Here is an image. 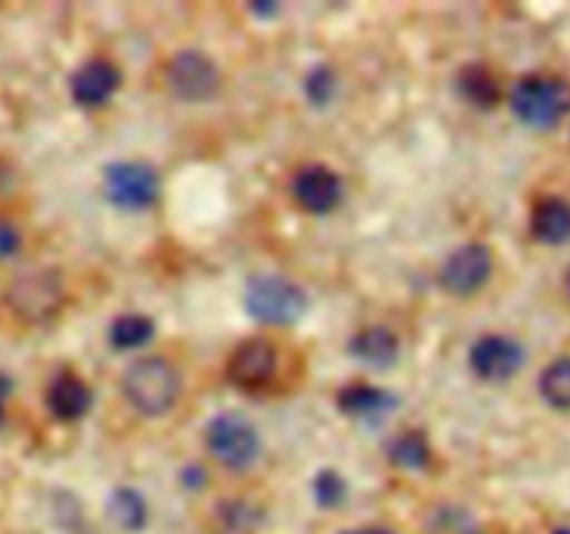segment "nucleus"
<instances>
[{
  "label": "nucleus",
  "instance_id": "f8f14e48",
  "mask_svg": "<svg viewBox=\"0 0 570 534\" xmlns=\"http://www.w3.org/2000/svg\"><path fill=\"white\" fill-rule=\"evenodd\" d=\"M122 83V72L109 59H89L72 72L70 95L81 109H100L117 95Z\"/></svg>",
  "mask_w": 570,
  "mask_h": 534
},
{
  "label": "nucleus",
  "instance_id": "ddd939ff",
  "mask_svg": "<svg viewBox=\"0 0 570 534\" xmlns=\"http://www.w3.org/2000/svg\"><path fill=\"white\" fill-rule=\"evenodd\" d=\"M92 387L70 370L56 373L45 389V404H48L50 415L61 423H76L87 417L92 409Z\"/></svg>",
  "mask_w": 570,
  "mask_h": 534
},
{
  "label": "nucleus",
  "instance_id": "2eb2a0df",
  "mask_svg": "<svg viewBox=\"0 0 570 534\" xmlns=\"http://www.w3.org/2000/svg\"><path fill=\"white\" fill-rule=\"evenodd\" d=\"M532 234L543 245L570 243V204L560 195H546L532 209Z\"/></svg>",
  "mask_w": 570,
  "mask_h": 534
},
{
  "label": "nucleus",
  "instance_id": "412c9836",
  "mask_svg": "<svg viewBox=\"0 0 570 534\" xmlns=\"http://www.w3.org/2000/svg\"><path fill=\"white\" fill-rule=\"evenodd\" d=\"M156 337V323L148 315H139V312H128L111 320L109 326V343L117 350H134L148 345Z\"/></svg>",
  "mask_w": 570,
  "mask_h": 534
},
{
  "label": "nucleus",
  "instance_id": "393cba45",
  "mask_svg": "<svg viewBox=\"0 0 570 534\" xmlns=\"http://www.w3.org/2000/svg\"><path fill=\"white\" fill-rule=\"evenodd\" d=\"M20 245H22L20 228L9 220H0V261L11 259V256L20 250Z\"/></svg>",
  "mask_w": 570,
  "mask_h": 534
},
{
  "label": "nucleus",
  "instance_id": "f03ea898",
  "mask_svg": "<svg viewBox=\"0 0 570 534\" xmlns=\"http://www.w3.org/2000/svg\"><path fill=\"white\" fill-rule=\"evenodd\" d=\"M3 300L17 320L28 326H42L65 309V278L53 267H31V270L17 273L6 284Z\"/></svg>",
  "mask_w": 570,
  "mask_h": 534
},
{
  "label": "nucleus",
  "instance_id": "9d476101",
  "mask_svg": "<svg viewBox=\"0 0 570 534\" xmlns=\"http://www.w3.org/2000/svg\"><path fill=\"white\" fill-rule=\"evenodd\" d=\"M278 373V348L267 337L243 339L226 362L228 382L243 389H262Z\"/></svg>",
  "mask_w": 570,
  "mask_h": 534
},
{
  "label": "nucleus",
  "instance_id": "c756f323",
  "mask_svg": "<svg viewBox=\"0 0 570 534\" xmlns=\"http://www.w3.org/2000/svg\"><path fill=\"white\" fill-rule=\"evenodd\" d=\"M566 287H568V293H570V270H568V278H566Z\"/></svg>",
  "mask_w": 570,
  "mask_h": 534
},
{
  "label": "nucleus",
  "instance_id": "aec40b11",
  "mask_svg": "<svg viewBox=\"0 0 570 534\" xmlns=\"http://www.w3.org/2000/svg\"><path fill=\"white\" fill-rule=\"evenodd\" d=\"M426 534H482V526L471 510L445 501L429 510Z\"/></svg>",
  "mask_w": 570,
  "mask_h": 534
},
{
  "label": "nucleus",
  "instance_id": "a878e982",
  "mask_svg": "<svg viewBox=\"0 0 570 534\" xmlns=\"http://www.w3.org/2000/svg\"><path fill=\"white\" fill-rule=\"evenodd\" d=\"M181 482L187 490H200L206 484V471L200 465H187L181 473Z\"/></svg>",
  "mask_w": 570,
  "mask_h": 534
},
{
  "label": "nucleus",
  "instance_id": "39448f33",
  "mask_svg": "<svg viewBox=\"0 0 570 534\" xmlns=\"http://www.w3.org/2000/svg\"><path fill=\"white\" fill-rule=\"evenodd\" d=\"M204 439L212 459L232 473L248 471L262 454V439L256 428L243 415H234V412H220V415L212 417Z\"/></svg>",
  "mask_w": 570,
  "mask_h": 534
},
{
  "label": "nucleus",
  "instance_id": "7ed1b4c3",
  "mask_svg": "<svg viewBox=\"0 0 570 534\" xmlns=\"http://www.w3.org/2000/svg\"><path fill=\"white\" fill-rule=\"evenodd\" d=\"M512 115L529 128H554L570 115V83L549 72H532L518 78L510 89Z\"/></svg>",
  "mask_w": 570,
  "mask_h": 534
},
{
  "label": "nucleus",
  "instance_id": "dca6fc26",
  "mask_svg": "<svg viewBox=\"0 0 570 534\" xmlns=\"http://www.w3.org/2000/svg\"><path fill=\"white\" fill-rule=\"evenodd\" d=\"M337 406L348 417H379L395 409L399 398L376 384H348L337 393Z\"/></svg>",
  "mask_w": 570,
  "mask_h": 534
},
{
  "label": "nucleus",
  "instance_id": "1a4fd4ad",
  "mask_svg": "<svg viewBox=\"0 0 570 534\" xmlns=\"http://www.w3.org/2000/svg\"><path fill=\"white\" fill-rule=\"evenodd\" d=\"M471 370L488 384H504L523 370L527 350L510 334H484L471 345Z\"/></svg>",
  "mask_w": 570,
  "mask_h": 534
},
{
  "label": "nucleus",
  "instance_id": "9b49d317",
  "mask_svg": "<svg viewBox=\"0 0 570 534\" xmlns=\"http://www.w3.org/2000/svg\"><path fill=\"white\" fill-rule=\"evenodd\" d=\"M343 178L326 165H306L293 176V198L309 215H328L343 204Z\"/></svg>",
  "mask_w": 570,
  "mask_h": 534
},
{
  "label": "nucleus",
  "instance_id": "cd10ccee",
  "mask_svg": "<svg viewBox=\"0 0 570 534\" xmlns=\"http://www.w3.org/2000/svg\"><path fill=\"white\" fill-rule=\"evenodd\" d=\"M343 534H393V532L384 526H360V528H348V532Z\"/></svg>",
  "mask_w": 570,
  "mask_h": 534
},
{
  "label": "nucleus",
  "instance_id": "6e6552de",
  "mask_svg": "<svg viewBox=\"0 0 570 534\" xmlns=\"http://www.w3.org/2000/svg\"><path fill=\"white\" fill-rule=\"evenodd\" d=\"M493 265V250L484 243L460 245L440 267V287L454 298H471L479 289L488 287Z\"/></svg>",
  "mask_w": 570,
  "mask_h": 534
},
{
  "label": "nucleus",
  "instance_id": "5701e85b",
  "mask_svg": "<svg viewBox=\"0 0 570 534\" xmlns=\"http://www.w3.org/2000/svg\"><path fill=\"white\" fill-rule=\"evenodd\" d=\"M337 72L328 65H315L304 78V95L309 98L312 106H326L332 103L337 95Z\"/></svg>",
  "mask_w": 570,
  "mask_h": 534
},
{
  "label": "nucleus",
  "instance_id": "c85d7f7f",
  "mask_svg": "<svg viewBox=\"0 0 570 534\" xmlns=\"http://www.w3.org/2000/svg\"><path fill=\"white\" fill-rule=\"evenodd\" d=\"M554 534H570V528L568 526H557Z\"/></svg>",
  "mask_w": 570,
  "mask_h": 534
},
{
  "label": "nucleus",
  "instance_id": "4be33fe9",
  "mask_svg": "<svg viewBox=\"0 0 570 534\" xmlns=\"http://www.w3.org/2000/svg\"><path fill=\"white\" fill-rule=\"evenodd\" d=\"M538 389L551 409L570 412V356H557L543 367Z\"/></svg>",
  "mask_w": 570,
  "mask_h": 534
},
{
  "label": "nucleus",
  "instance_id": "4468645a",
  "mask_svg": "<svg viewBox=\"0 0 570 534\" xmlns=\"http://www.w3.org/2000/svg\"><path fill=\"white\" fill-rule=\"evenodd\" d=\"M348 354L367 367H390L399 362L401 339L390 326H365L348 339Z\"/></svg>",
  "mask_w": 570,
  "mask_h": 534
},
{
  "label": "nucleus",
  "instance_id": "423d86ee",
  "mask_svg": "<svg viewBox=\"0 0 570 534\" xmlns=\"http://www.w3.org/2000/svg\"><path fill=\"white\" fill-rule=\"evenodd\" d=\"M104 195L117 209L145 211L159 204L161 176L148 161H115L104 170Z\"/></svg>",
  "mask_w": 570,
  "mask_h": 534
},
{
  "label": "nucleus",
  "instance_id": "7c9ffc66",
  "mask_svg": "<svg viewBox=\"0 0 570 534\" xmlns=\"http://www.w3.org/2000/svg\"><path fill=\"white\" fill-rule=\"evenodd\" d=\"M228 534H245V532H228Z\"/></svg>",
  "mask_w": 570,
  "mask_h": 534
},
{
  "label": "nucleus",
  "instance_id": "f257e3e1",
  "mask_svg": "<svg viewBox=\"0 0 570 534\" xmlns=\"http://www.w3.org/2000/svg\"><path fill=\"white\" fill-rule=\"evenodd\" d=\"M120 393L139 415L161 417L178 404L181 373L165 356H139L122 370Z\"/></svg>",
  "mask_w": 570,
  "mask_h": 534
},
{
  "label": "nucleus",
  "instance_id": "20e7f679",
  "mask_svg": "<svg viewBox=\"0 0 570 534\" xmlns=\"http://www.w3.org/2000/svg\"><path fill=\"white\" fill-rule=\"evenodd\" d=\"M243 304L245 312L265 326H293L309 309L304 287L293 278L273 276V273L254 276L245 284Z\"/></svg>",
  "mask_w": 570,
  "mask_h": 534
},
{
  "label": "nucleus",
  "instance_id": "b1692460",
  "mask_svg": "<svg viewBox=\"0 0 570 534\" xmlns=\"http://www.w3.org/2000/svg\"><path fill=\"white\" fill-rule=\"evenodd\" d=\"M312 495H315V501L323 510H334V506L343 504L345 495H348V484H345V478L340 476L337 471L326 467V471L317 473L315 482H312Z\"/></svg>",
  "mask_w": 570,
  "mask_h": 534
},
{
  "label": "nucleus",
  "instance_id": "a211bd4d",
  "mask_svg": "<svg viewBox=\"0 0 570 534\" xmlns=\"http://www.w3.org/2000/svg\"><path fill=\"white\" fill-rule=\"evenodd\" d=\"M387 459L401 471H426L432 465V443L423 432L410 428V432H401L390 439Z\"/></svg>",
  "mask_w": 570,
  "mask_h": 534
},
{
  "label": "nucleus",
  "instance_id": "6ab92c4d",
  "mask_svg": "<svg viewBox=\"0 0 570 534\" xmlns=\"http://www.w3.org/2000/svg\"><path fill=\"white\" fill-rule=\"evenodd\" d=\"M106 512H109L111 523L128 534L142 532L145 523H148V504H145L142 493H137L134 487L111 490L109 501H106Z\"/></svg>",
  "mask_w": 570,
  "mask_h": 534
},
{
  "label": "nucleus",
  "instance_id": "0eeeda50",
  "mask_svg": "<svg viewBox=\"0 0 570 534\" xmlns=\"http://www.w3.org/2000/svg\"><path fill=\"white\" fill-rule=\"evenodd\" d=\"M167 89L176 98L187 100V103H200L220 92V70H217L215 59H209L200 50H178L165 70Z\"/></svg>",
  "mask_w": 570,
  "mask_h": 534
},
{
  "label": "nucleus",
  "instance_id": "bb28decb",
  "mask_svg": "<svg viewBox=\"0 0 570 534\" xmlns=\"http://www.w3.org/2000/svg\"><path fill=\"white\" fill-rule=\"evenodd\" d=\"M11 389H14L11 378L6 376V373H0V421H3V412H6V404H9Z\"/></svg>",
  "mask_w": 570,
  "mask_h": 534
},
{
  "label": "nucleus",
  "instance_id": "f3484780",
  "mask_svg": "<svg viewBox=\"0 0 570 534\" xmlns=\"http://www.w3.org/2000/svg\"><path fill=\"white\" fill-rule=\"evenodd\" d=\"M456 89L468 103L479 109H493L501 100V83L488 65H465L456 72Z\"/></svg>",
  "mask_w": 570,
  "mask_h": 534
}]
</instances>
